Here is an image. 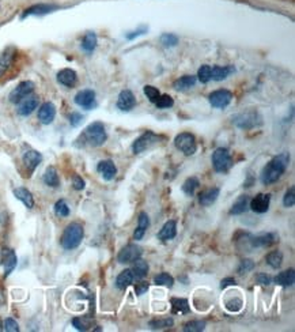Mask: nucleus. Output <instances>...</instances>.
I'll use <instances>...</instances> for the list:
<instances>
[{
    "label": "nucleus",
    "instance_id": "43",
    "mask_svg": "<svg viewBox=\"0 0 295 332\" xmlns=\"http://www.w3.org/2000/svg\"><path fill=\"white\" fill-rule=\"evenodd\" d=\"M198 78L199 81L202 82V83H208L211 81V67L210 65H202L200 68H199L198 73Z\"/></svg>",
    "mask_w": 295,
    "mask_h": 332
},
{
    "label": "nucleus",
    "instance_id": "55",
    "mask_svg": "<svg viewBox=\"0 0 295 332\" xmlns=\"http://www.w3.org/2000/svg\"><path fill=\"white\" fill-rule=\"evenodd\" d=\"M146 32H147V28L139 29V30H136V32H132L131 34H127V38H128V40H134L135 37L142 36V34H144Z\"/></svg>",
    "mask_w": 295,
    "mask_h": 332
},
{
    "label": "nucleus",
    "instance_id": "30",
    "mask_svg": "<svg viewBox=\"0 0 295 332\" xmlns=\"http://www.w3.org/2000/svg\"><path fill=\"white\" fill-rule=\"evenodd\" d=\"M249 202H251L249 196H247V195H241V196H239V198L235 200V203L233 204V207H231L230 214L231 215H241V214H243V212H247V211L249 210Z\"/></svg>",
    "mask_w": 295,
    "mask_h": 332
},
{
    "label": "nucleus",
    "instance_id": "53",
    "mask_svg": "<svg viewBox=\"0 0 295 332\" xmlns=\"http://www.w3.org/2000/svg\"><path fill=\"white\" fill-rule=\"evenodd\" d=\"M82 120H83V116L79 113H72L71 116H69V123H71L73 127L79 126V124L82 123Z\"/></svg>",
    "mask_w": 295,
    "mask_h": 332
},
{
    "label": "nucleus",
    "instance_id": "36",
    "mask_svg": "<svg viewBox=\"0 0 295 332\" xmlns=\"http://www.w3.org/2000/svg\"><path fill=\"white\" fill-rule=\"evenodd\" d=\"M200 185V181H199L196 177H189L186 178L185 182L182 184V192L186 195V196H193L196 189Z\"/></svg>",
    "mask_w": 295,
    "mask_h": 332
},
{
    "label": "nucleus",
    "instance_id": "34",
    "mask_svg": "<svg viewBox=\"0 0 295 332\" xmlns=\"http://www.w3.org/2000/svg\"><path fill=\"white\" fill-rule=\"evenodd\" d=\"M44 182L51 188H57L60 185V180H59V174H57V170L53 168V166H49L48 169L45 170L44 173Z\"/></svg>",
    "mask_w": 295,
    "mask_h": 332
},
{
    "label": "nucleus",
    "instance_id": "13",
    "mask_svg": "<svg viewBox=\"0 0 295 332\" xmlns=\"http://www.w3.org/2000/svg\"><path fill=\"white\" fill-rule=\"evenodd\" d=\"M2 264L4 267V276H8L15 270L16 264H18L15 252L10 249V248H4L2 251Z\"/></svg>",
    "mask_w": 295,
    "mask_h": 332
},
{
    "label": "nucleus",
    "instance_id": "8",
    "mask_svg": "<svg viewBox=\"0 0 295 332\" xmlns=\"http://www.w3.org/2000/svg\"><path fill=\"white\" fill-rule=\"evenodd\" d=\"M234 124L237 127H239V128L249 130V128H253V127L261 124V117H260L259 113L255 112V110H249L247 113L238 114V116L234 118Z\"/></svg>",
    "mask_w": 295,
    "mask_h": 332
},
{
    "label": "nucleus",
    "instance_id": "52",
    "mask_svg": "<svg viewBox=\"0 0 295 332\" xmlns=\"http://www.w3.org/2000/svg\"><path fill=\"white\" fill-rule=\"evenodd\" d=\"M147 290H149V283H147V282H139V283H136V286H135L136 296H143Z\"/></svg>",
    "mask_w": 295,
    "mask_h": 332
},
{
    "label": "nucleus",
    "instance_id": "4",
    "mask_svg": "<svg viewBox=\"0 0 295 332\" xmlns=\"http://www.w3.org/2000/svg\"><path fill=\"white\" fill-rule=\"evenodd\" d=\"M212 166H214L215 172H218V173L229 172L233 166V158H231L230 151L225 147L216 149L212 154Z\"/></svg>",
    "mask_w": 295,
    "mask_h": 332
},
{
    "label": "nucleus",
    "instance_id": "17",
    "mask_svg": "<svg viewBox=\"0 0 295 332\" xmlns=\"http://www.w3.org/2000/svg\"><path fill=\"white\" fill-rule=\"evenodd\" d=\"M97 170L98 173L102 176V178L106 180V181L113 180V178L116 177V174H117V168H116V165L113 163V161H110V159L101 161V162L97 165Z\"/></svg>",
    "mask_w": 295,
    "mask_h": 332
},
{
    "label": "nucleus",
    "instance_id": "29",
    "mask_svg": "<svg viewBox=\"0 0 295 332\" xmlns=\"http://www.w3.org/2000/svg\"><path fill=\"white\" fill-rule=\"evenodd\" d=\"M196 77L193 75H184V77L178 78L177 81L173 83V87L178 91H186V90L192 89L196 85Z\"/></svg>",
    "mask_w": 295,
    "mask_h": 332
},
{
    "label": "nucleus",
    "instance_id": "49",
    "mask_svg": "<svg viewBox=\"0 0 295 332\" xmlns=\"http://www.w3.org/2000/svg\"><path fill=\"white\" fill-rule=\"evenodd\" d=\"M3 329L7 332H18L19 331V325H18V323H16L14 319L8 317V319H6V320H4Z\"/></svg>",
    "mask_w": 295,
    "mask_h": 332
},
{
    "label": "nucleus",
    "instance_id": "28",
    "mask_svg": "<svg viewBox=\"0 0 295 332\" xmlns=\"http://www.w3.org/2000/svg\"><path fill=\"white\" fill-rule=\"evenodd\" d=\"M150 226V218L146 212H140L138 218V227L134 233V239L135 240H142L146 234L147 229Z\"/></svg>",
    "mask_w": 295,
    "mask_h": 332
},
{
    "label": "nucleus",
    "instance_id": "12",
    "mask_svg": "<svg viewBox=\"0 0 295 332\" xmlns=\"http://www.w3.org/2000/svg\"><path fill=\"white\" fill-rule=\"evenodd\" d=\"M269 203H271V195L259 194L249 202V208L257 214H264L269 210Z\"/></svg>",
    "mask_w": 295,
    "mask_h": 332
},
{
    "label": "nucleus",
    "instance_id": "1",
    "mask_svg": "<svg viewBox=\"0 0 295 332\" xmlns=\"http://www.w3.org/2000/svg\"><path fill=\"white\" fill-rule=\"evenodd\" d=\"M288 163H290V154L288 153H282V154L274 157L261 170L260 181L263 182L264 185H271V184L276 182L287 170Z\"/></svg>",
    "mask_w": 295,
    "mask_h": 332
},
{
    "label": "nucleus",
    "instance_id": "54",
    "mask_svg": "<svg viewBox=\"0 0 295 332\" xmlns=\"http://www.w3.org/2000/svg\"><path fill=\"white\" fill-rule=\"evenodd\" d=\"M234 284H235L234 278L229 276V278H225V279L220 282V289H226V288H229V286H234Z\"/></svg>",
    "mask_w": 295,
    "mask_h": 332
},
{
    "label": "nucleus",
    "instance_id": "35",
    "mask_svg": "<svg viewBox=\"0 0 295 332\" xmlns=\"http://www.w3.org/2000/svg\"><path fill=\"white\" fill-rule=\"evenodd\" d=\"M265 262H267V264L269 267L278 270V268L282 266V263H283V253L280 251L269 252L267 255V257H265Z\"/></svg>",
    "mask_w": 295,
    "mask_h": 332
},
{
    "label": "nucleus",
    "instance_id": "10",
    "mask_svg": "<svg viewBox=\"0 0 295 332\" xmlns=\"http://www.w3.org/2000/svg\"><path fill=\"white\" fill-rule=\"evenodd\" d=\"M248 241L252 248H267L278 243V234L275 233H260L257 235H248Z\"/></svg>",
    "mask_w": 295,
    "mask_h": 332
},
{
    "label": "nucleus",
    "instance_id": "20",
    "mask_svg": "<svg viewBox=\"0 0 295 332\" xmlns=\"http://www.w3.org/2000/svg\"><path fill=\"white\" fill-rule=\"evenodd\" d=\"M57 81H59L60 85L65 86V87H73V86L77 85L78 75L73 69L64 68L57 74Z\"/></svg>",
    "mask_w": 295,
    "mask_h": 332
},
{
    "label": "nucleus",
    "instance_id": "18",
    "mask_svg": "<svg viewBox=\"0 0 295 332\" xmlns=\"http://www.w3.org/2000/svg\"><path fill=\"white\" fill-rule=\"evenodd\" d=\"M55 116H56V108L52 102H45L38 109V120L45 126L51 124L55 120Z\"/></svg>",
    "mask_w": 295,
    "mask_h": 332
},
{
    "label": "nucleus",
    "instance_id": "21",
    "mask_svg": "<svg viewBox=\"0 0 295 332\" xmlns=\"http://www.w3.org/2000/svg\"><path fill=\"white\" fill-rule=\"evenodd\" d=\"M42 161V155L36 150H29L23 154V163L28 168V170L32 173L38 168V165Z\"/></svg>",
    "mask_w": 295,
    "mask_h": 332
},
{
    "label": "nucleus",
    "instance_id": "32",
    "mask_svg": "<svg viewBox=\"0 0 295 332\" xmlns=\"http://www.w3.org/2000/svg\"><path fill=\"white\" fill-rule=\"evenodd\" d=\"M132 272H134V276L136 278V279H143L144 276H147V274H149V263H147L146 260L143 259H136L134 262V266H132Z\"/></svg>",
    "mask_w": 295,
    "mask_h": 332
},
{
    "label": "nucleus",
    "instance_id": "7",
    "mask_svg": "<svg viewBox=\"0 0 295 332\" xmlns=\"http://www.w3.org/2000/svg\"><path fill=\"white\" fill-rule=\"evenodd\" d=\"M143 251L142 248L138 247L136 244H128L126 247L122 248L121 251L118 252L117 260L118 263L126 264V263H134L135 260L142 257Z\"/></svg>",
    "mask_w": 295,
    "mask_h": 332
},
{
    "label": "nucleus",
    "instance_id": "24",
    "mask_svg": "<svg viewBox=\"0 0 295 332\" xmlns=\"http://www.w3.org/2000/svg\"><path fill=\"white\" fill-rule=\"evenodd\" d=\"M134 272H132L131 268H127V270L120 272L117 278H116V288H117L118 290H126L127 288H130L131 284L134 283Z\"/></svg>",
    "mask_w": 295,
    "mask_h": 332
},
{
    "label": "nucleus",
    "instance_id": "48",
    "mask_svg": "<svg viewBox=\"0 0 295 332\" xmlns=\"http://www.w3.org/2000/svg\"><path fill=\"white\" fill-rule=\"evenodd\" d=\"M283 204L286 207H292L295 204V186H290L287 192L284 194Z\"/></svg>",
    "mask_w": 295,
    "mask_h": 332
},
{
    "label": "nucleus",
    "instance_id": "31",
    "mask_svg": "<svg viewBox=\"0 0 295 332\" xmlns=\"http://www.w3.org/2000/svg\"><path fill=\"white\" fill-rule=\"evenodd\" d=\"M275 282L279 286H283V288H290L292 286L295 282V272L292 268L290 270H286V271L279 272L275 278Z\"/></svg>",
    "mask_w": 295,
    "mask_h": 332
},
{
    "label": "nucleus",
    "instance_id": "42",
    "mask_svg": "<svg viewBox=\"0 0 295 332\" xmlns=\"http://www.w3.org/2000/svg\"><path fill=\"white\" fill-rule=\"evenodd\" d=\"M55 214L57 217H61V218H65V217H68L69 215V207L67 204L65 200L60 199V200H57L56 204H55Z\"/></svg>",
    "mask_w": 295,
    "mask_h": 332
},
{
    "label": "nucleus",
    "instance_id": "33",
    "mask_svg": "<svg viewBox=\"0 0 295 332\" xmlns=\"http://www.w3.org/2000/svg\"><path fill=\"white\" fill-rule=\"evenodd\" d=\"M170 304H171V312L173 313H181V315H186L189 313V302L185 298H177V297H173L170 300Z\"/></svg>",
    "mask_w": 295,
    "mask_h": 332
},
{
    "label": "nucleus",
    "instance_id": "37",
    "mask_svg": "<svg viewBox=\"0 0 295 332\" xmlns=\"http://www.w3.org/2000/svg\"><path fill=\"white\" fill-rule=\"evenodd\" d=\"M97 46V36L94 33H87L82 40V48L87 53H91Z\"/></svg>",
    "mask_w": 295,
    "mask_h": 332
},
{
    "label": "nucleus",
    "instance_id": "22",
    "mask_svg": "<svg viewBox=\"0 0 295 332\" xmlns=\"http://www.w3.org/2000/svg\"><path fill=\"white\" fill-rule=\"evenodd\" d=\"M219 194H220V189L219 188H210V189L203 191L199 194V203L204 207H208L211 204H214L216 202V199L219 198Z\"/></svg>",
    "mask_w": 295,
    "mask_h": 332
},
{
    "label": "nucleus",
    "instance_id": "15",
    "mask_svg": "<svg viewBox=\"0 0 295 332\" xmlns=\"http://www.w3.org/2000/svg\"><path fill=\"white\" fill-rule=\"evenodd\" d=\"M136 105V98L131 90H122L117 100V108L122 112H130Z\"/></svg>",
    "mask_w": 295,
    "mask_h": 332
},
{
    "label": "nucleus",
    "instance_id": "38",
    "mask_svg": "<svg viewBox=\"0 0 295 332\" xmlns=\"http://www.w3.org/2000/svg\"><path fill=\"white\" fill-rule=\"evenodd\" d=\"M154 283L157 286H165V288L171 289L174 284V278L167 272H161L154 278Z\"/></svg>",
    "mask_w": 295,
    "mask_h": 332
},
{
    "label": "nucleus",
    "instance_id": "11",
    "mask_svg": "<svg viewBox=\"0 0 295 332\" xmlns=\"http://www.w3.org/2000/svg\"><path fill=\"white\" fill-rule=\"evenodd\" d=\"M208 100H210V104L214 106V108L223 109V108H226L231 102L233 94H231V91H229V90H216V91L210 94Z\"/></svg>",
    "mask_w": 295,
    "mask_h": 332
},
{
    "label": "nucleus",
    "instance_id": "47",
    "mask_svg": "<svg viewBox=\"0 0 295 332\" xmlns=\"http://www.w3.org/2000/svg\"><path fill=\"white\" fill-rule=\"evenodd\" d=\"M161 42L165 46H176L178 44V37L176 34H171V33H165V34H162Z\"/></svg>",
    "mask_w": 295,
    "mask_h": 332
},
{
    "label": "nucleus",
    "instance_id": "5",
    "mask_svg": "<svg viewBox=\"0 0 295 332\" xmlns=\"http://www.w3.org/2000/svg\"><path fill=\"white\" fill-rule=\"evenodd\" d=\"M174 146L177 150H180L181 153L189 157L193 155L198 150V143H196V138L194 135L189 134V132H182V134L177 135L174 139Z\"/></svg>",
    "mask_w": 295,
    "mask_h": 332
},
{
    "label": "nucleus",
    "instance_id": "46",
    "mask_svg": "<svg viewBox=\"0 0 295 332\" xmlns=\"http://www.w3.org/2000/svg\"><path fill=\"white\" fill-rule=\"evenodd\" d=\"M144 94H146V97L149 98L150 101L151 102H155L158 101V98H159V96H161V93H159V90L157 89V87H154V86H144Z\"/></svg>",
    "mask_w": 295,
    "mask_h": 332
},
{
    "label": "nucleus",
    "instance_id": "27",
    "mask_svg": "<svg viewBox=\"0 0 295 332\" xmlns=\"http://www.w3.org/2000/svg\"><path fill=\"white\" fill-rule=\"evenodd\" d=\"M14 195H15V198L23 203L28 208H33V207H34V198H33L32 192H30L28 188H23V186L15 188V189H14Z\"/></svg>",
    "mask_w": 295,
    "mask_h": 332
},
{
    "label": "nucleus",
    "instance_id": "3",
    "mask_svg": "<svg viewBox=\"0 0 295 332\" xmlns=\"http://www.w3.org/2000/svg\"><path fill=\"white\" fill-rule=\"evenodd\" d=\"M83 235H85V230H83V226L81 223H69L63 231V235H61V247L64 248L65 251L77 249L83 241Z\"/></svg>",
    "mask_w": 295,
    "mask_h": 332
},
{
    "label": "nucleus",
    "instance_id": "41",
    "mask_svg": "<svg viewBox=\"0 0 295 332\" xmlns=\"http://www.w3.org/2000/svg\"><path fill=\"white\" fill-rule=\"evenodd\" d=\"M204 328H206V321L202 320L188 321V323L184 325V331L185 332H200L204 331Z\"/></svg>",
    "mask_w": 295,
    "mask_h": 332
},
{
    "label": "nucleus",
    "instance_id": "40",
    "mask_svg": "<svg viewBox=\"0 0 295 332\" xmlns=\"http://www.w3.org/2000/svg\"><path fill=\"white\" fill-rule=\"evenodd\" d=\"M72 325L78 331H87V329L91 328L93 320L89 317H75L72 320Z\"/></svg>",
    "mask_w": 295,
    "mask_h": 332
},
{
    "label": "nucleus",
    "instance_id": "19",
    "mask_svg": "<svg viewBox=\"0 0 295 332\" xmlns=\"http://www.w3.org/2000/svg\"><path fill=\"white\" fill-rule=\"evenodd\" d=\"M15 49L11 48V46L4 49L3 52L0 53V77H3L4 74L8 71V68L11 67L12 63H14V59H15Z\"/></svg>",
    "mask_w": 295,
    "mask_h": 332
},
{
    "label": "nucleus",
    "instance_id": "9",
    "mask_svg": "<svg viewBox=\"0 0 295 332\" xmlns=\"http://www.w3.org/2000/svg\"><path fill=\"white\" fill-rule=\"evenodd\" d=\"M33 91H34V83H33L32 81L20 82L19 85L16 86L15 89L10 93V102H12V104H19L23 98L30 96Z\"/></svg>",
    "mask_w": 295,
    "mask_h": 332
},
{
    "label": "nucleus",
    "instance_id": "51",
    "mask_svg": "<svg viewBox=\"0 0 295 332\" xmlns=\"http://www.w3.org/2000/svg\"><path fill=\"white\" fill-rule=\"evenodd\" d=\"M72 186H73V189H77V191L85 189V186H86L85 180H83L81 176L75 174V176L72 177Z\"/></svg>",
    "mask_w": 295,
    "mask_h": 332
},
{
    "label": "nucleus",
    "instance_id": "50",
    "mask_svg": "<svg viewBox=\"0 0 295 332\" xmlns=\"http://www.w3.org/2000/svg\"><path fill=\"white\" fill-rule=\"evenodd\" d=\"M256 280H257V283H260L261 286H269L272 283V278L271 275H268V274H264V272H260L256 275Z\"/></svg>",
    "mask_w": 295,
    "mask_h": 332
},
{
    "label": "nucleus",
    "instance_id": "23",
    "mask_svg": "<svg viewBox=\"0 0 295 332\" xmlns=\"http://www.w3.org/2000/svg\"><path fill=\"white\" fill-rule=\"evenodd\" d=\"M235 73V68L233 65H215V67H211V79L214 81H223L231 75V74Z\"/></svg>",
    "mask_w": 295,
    "mask_h": 332
},
{
    "label": "nucleus",
    "instance_id": "44",
    "mask_svg": "<svg viewBox=\"0 0 295 332\" xmlns=\"http://www.w3.org/2000/svg\"><path fill=\"white\" fill-rule=\"evenodd\" d=\"M255 268V262L252 259H243L238 266V274L239 275H243V274H248V272H251L252 270Z\"/></svg>",
    "mask_w": 295,
    "mask_h": 332
},
{
    "label": "nucleus",
    "instance_id": "56",
    "mask_svg": "<svg viewBox=\"0 0 295 332\" xmlns=\"http://www.w3.org/2000/svg\"><path fill=\"white\" fill-rule=\"evenodd\" d=\"M0 331H2V321H0Z\"/></svg>",
    "mask_w": 295,
    "mask_h": 332
},
{
    "label": "nucleus",
    "instance_id": "26",
    "mask_svg": "<svg viewBox=\"0 0 295 332\" xmlns=\"http://www.w3.org/2000/svg\"><path fill=\"white\" fill-rule=\"evenodd\" d=\"M56 8V6H53V4H37V6H33V7L28 8V10L23 12L22 18H26V16L29 15H45V14L55 11Z\"/></svg>",
    "mask_w": 295,
    "mask_h": 332
},
{
    "label": "nucleus",
    "instance_id": "16",
    "mask_svg": "<svg viewBox=\"0 0 295 332\" xmlns=\"http://www.w3.org/2000/svg\"><path fill=\"white\" fill-rule=\"evenodd\" d=\"M37 106H38V97L30 94L18 104V113L20 116H29L34 112V109H37Z\"/></svg>",
    "mask_w": 295,
    "mask_h": 332
},
{
    "label": "nucleus",
    "instance_id": "25",
    "mask_svg": "<svg viewBox=\"0 0 295 332\" xmlns=\"http://www.w3.org/2000/svg\"><path fill=\"white\" fill-rule=\"evenodd\" d=\"M176 234H177V223L176 221H167L158 233V239L161 241H170L176 237Z\"/></svg>",
    "mask_w": 295,
    "mask_h": 332
},
{
    "label": "nucleus",
    "instance_id": "39",
    "mask_svg": "<svg viewBox=\"0 0 295 332\" xmlns=\"http://www.w3.org/2000/svg\"><path fill=\"white\" fill-rule=\"evenodd\" d=\"M174 320L171 317H167V319H155V320H151L149 323L150 328L153 329H166L173 327Z\"/></svg>",
    "mask_w": 295,
    "mask_h": 332
},
{
    "label": "nucleus",
    "instance_id": "14",
    "mask_svg": "<svg viewBox=\"0 0 295 332\" xmlns=\"http://www.w3.org/2000/svg\"><path fill=\"white\" fill-rule=\"evenodd\" d=\"M75 104L85 109H91L95 106V93L93 90H82L75 96Z\"/></svg>",
    "mask_w": 295,
    "mask_h": 332
},
{
    "label": "nucleus",
    "instance_id": "6",
    "mask_svg": "<svg viewBox=\"0 0 295 332\" xmlns=\"http://www.w3.org/2000/svg\"><path fill=\"white\" fill-rule=\"evenodd\" d=\"M159 139H161L159 135L154 134L151 131H147L142 136H139V138L135 140L134 145H132V151H134L135 154H140L143 151H146L147 149H150L153 145H155Z\"/></svg>",
    "mask_w": 295,
    "mask_h": 332
},
{
    "label": "nucleus",
    "instance_id": "45",
    "mask_svg": "<svg viewBox=\"0 0 295 332\" xmlns=\"http://www.w3.org/2000/svg\"><path fill=\"white\" fill-rule=\"evenodd\" d=\"M155 105L159 108V109H167V108H171L174 105L173 98L170 97V96H159L158 98V101L155 102Z\"/></svg>",
    "mask_w": 295,
    "mask_h": 332
},
{
    "label": "nucleus",
    "instance_id": "2",
    "mask_svg": "<svg viewBox=\"0 0 295 332\" xmlns=\"http://www.w3.org/2000/svg\"><path fill=\"white\" fill-rule=\"evenodd\" d=\"M106 130L105 126L102 123L97 122L90 124L83 132H82L81 138L78 139V142H82L83 146H91V147H100L106 142Z\"/></svg>",
    "mask_w": 295,
    "mask_h": 332
}]
</instances>
